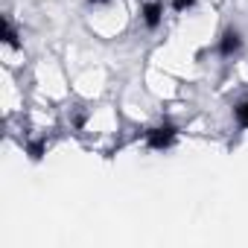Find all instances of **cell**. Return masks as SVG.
Listing matches in <instances>:
<instances>
[{"label": "cell", "mask_w": 248, "mask_h": 248, "mask_svg": "<svg viewBox=\"0 0 248 248\" xmlns=\"http://www.w3.org/2000/svg\"><path fill=\"white\" fill-rule=\"evenodd\" d=\"M216 53H219V59L233 62L242 53V35H239V30H225L219 35V41H216Z\"/></svg>", "instance_id": "obj_1"}, {"label": "cell", "mask_w": 248, "mask_h": 248, "mask_svg": "<svg viewBox=\"0 0 248 248\" xmlns=\"http://www.w3.org/2000/svg\"><path fill=\"white\" fill-rule=\"evenodd\" d=\"M146 143L152 149H170L175 143V129L170 126V123H161V126H155V129L146 132Z\"/></svg>", "instance_id": "obj_2"}]
</instances>
